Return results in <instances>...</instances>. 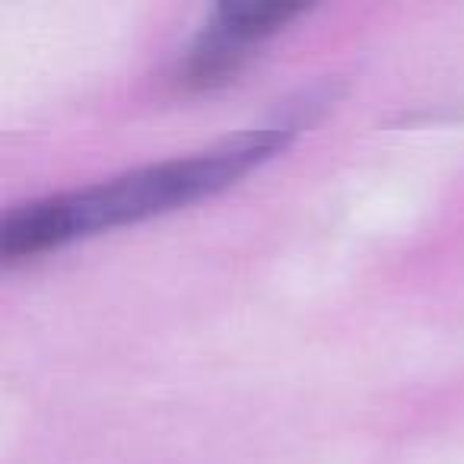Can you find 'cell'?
Masks as SVG:
<instances>
[{
  "label": "cell",
  "instance_id": "6da1fadb",
  "mask_svg": "<svg viewBox=\"0 0 464 464\" xmlns=\"http://www.w3.org/2000/svg\"><path fill=\"white\" fill-rule=\"evenodd\" d=\"M290 140L293 128H280V124L242 130L204 153L143 166L137 172L118 175L105 185H92L83 191L29 200L23 207H14L0 223V255L4 261L29 258V255L52 252L92 232L140 223V219L160 217L191 200L210 198L236 185L252 169L274 160Z\"/></svg>",
  "mask_w": 464,
  "mask_h": 464
},
{
  "label": "cell",
  "instance_id": "7a4b0ae2",
  "mask_svg": "<svg viewBox=\"0 0 464 464\" xmlns=\"http://www.w3.org/2000/svg\"><path fill=\"white\" fill-rule=\"evenodd\" d=\"M305 14L303 4H255L226 0L213 10L198 39L188 45L179 67V80L191 90H217L229 83L252 58V48Z\"/></svg>",
  "mask_w": 464,
  "mask_h": 464
}]
</instances>
